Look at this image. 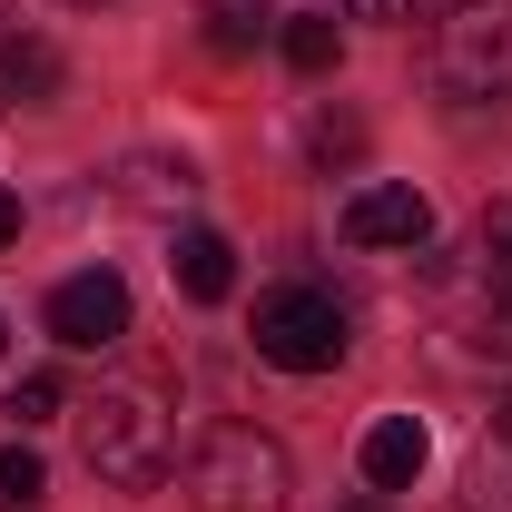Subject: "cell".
<instances>
[{
    "instance_id": "obj_2",
    "label": "cell",
    "mask_w": 512,
    "mask_h": 512,
    "mask_svg": "<svg viewBox=\"0 0 512 512\" xmlns=\"http://www.w3.org/2000/svg\"><path fill=\"white\" fill-rule=\"evenodd\" d=\"M296 493V463L276 434H256V424H207L188 444V503L197 512H286Z\"/></svg>"
},
{
    "instance_id": "obj_5",
    "label": "cell",
    "mask_w": 512,
    "mask_h": 512,
    "mask_svg": "<svg viewBox=\"0 0 512 512\" xmlns=\"http://www.w3.org/2000/svg\"><path fill=\"white\" fill-rule=\"evenodd\" d=\"M50 335H60L69 355H99V345H119L128 335V276L109 266H79L50 286Z\"/></svg>"
},
{
    "instance_id": "obj_15",
    "label": "cell",
    "mask_w": 512,
    "mask_h": 512,
    "mask_svg": "<svg viewBox=\"0 0 512 512\" xmlns=\"http://www.w3.org/2000/svg\"><path fill=\"white\" fill-rule=\"evenodd\" d=\"M60 404H69V394H60V375H20V384H10V414H20V424H50Z\"/></svg>"
},
{
    "instance_id": "obj_9",
    "label": "cell",
    "mask_w": 512,
    "mask_h": 512,
    "mask_svg": "<svg viewBox=\"0 0 512 512\" xmlns=\"http://www.w3.org/2000/svg\"><path fill=\"white\" fill-rule=\"evenodd\" d=\"M0 99L10 109H50L60 99V50L50 40H0Z\"/></svg>"
},
{
    "instance_id": "obj_17",
    "label": "cell",
    "mask_w": 512,
    "mask_h": 512,
    "mask_svg": "<svg viewBox=\"0 0 512 512\" xmlns=\"http://www.w3.org/2000/svg\"><path fill=\"white\" fill-rule=\"evenodd\" d=\"M10 237H20V197L0 188V247H10Z\"/></svg>"
},
{
    "instance_id": "obj_6",
    "label": "cell",
    "mask_w": 512,
    "mask_h": 512,
    "mask_svg": "<svg viewBox=\"0 0 512 512\" xmlns=\"http://www.w3.org/2000/svg\"><path fill=\"white\" fill-rule=\"evenodd\" d=\"M335 227H345V247H424L434 237V197L424 188H355Z\"/></svg>"
},
{
    "instance_id": "obj_12",
    "label": "cell",
    "mask_w": 512,
    "mask_h": 512,
    "mask_svg": "<svg viewBox=\"0 0 512 512\" xmlns=\"http://www.w3.org/2000/svg\"><path fill=\"white\" fill-rule=\"evenodd\" d=\"M40 493H50L40 453H30V444H10V453H0V512H40Z\"/></svg>"
},
{
    "instance_id": "obj_14",
    "label": "cell",
    "mask_w": 512,
    "mask_h": 512,
    "mask_svg": "<svg viewBox=\"0 0 512 512\" xmlns=\"http://www.w3.org/2000/svg\"><path fill=\"white\" fill-rule=\"evenodd\" d=\"M256 30H266V10H247V0L207 10V40H217V50H256Z\"/></svg>"
},
{
    "instance_id": "obj_1",
    "label": "cell",
    "mask_w": 512,
    "mask_h": 512,
    "mask_svg": "<svg viewBox=\"0 0 512 512\" xmlns=\"http://www.w3.org/2000/svg\"><path fill=\"white\" fill-rule=\"evenodd\" d=\"M79 453H89L99 483L148 493V483L178 473V424H168V404H158L148 384H99V394L79 404Z\"/></svg>"
},
{
    "instance_id": "obj_13",
    "label": "cell",
    "mask_w": 512,
    "mask_h": 512,
    "mask_svg": "<svg viewBox=\"0 0 512 512\" xmlns=\"http://www.w3.org/2000/svg\"><path fill=\"white\" fill-rule=\"evenodd\" d=\"M128 197H148V207L178 197V207H188V197H197V168H188V158H178V168H168V158H138V168H128Z\"/></svg>"
},
{
    "instance_id": "obj_19",
    "label": "cell",
    "mask_w": 512,
    "mask_h": 512,
    "mask_svg": "<svg viewBox=\"0 0 512 512\" xmlns=\"http://www.w3.org/2000/svg\"><path fill=\"white\" fill-rule=\"evenodd\" d=\"M79 10H89V0H79Z\"/></svg>"
},
{
    "instance_id": "obj_18",
    "label": "cell",
    "mask_w": 512,
    "mask_h": 512,
    "mask_svg": "<svg viewBox=\"0 0 512 512\" xmlns=\"http://www.w3.org/2000/svg\"><path fill=\"white\" fill-rule=\"evenodd\" d=\"M0 335H10V325H0Z\"/></svg>"
},
{
    "instance_id": "obj_10",
    "label": "cell",
    "mask_w": 512,
    "mask_h": 512,
    "mask_svg": "<svg viewBox=\"0 0 512 512\" xmlns=\"http://www.w3.org/2000/svg\"><path fill=\"white\" fill-rule=\"evenodd\" d=\"M335 60H345V30H335L325 10H286V69H296V79H325Z\"/></svg>"
},
{
    "instance_id": "obj_11",
    "label": "cell",
    "mask_w": 512,
    "mask_h": 512,
    "mask_svg": "<svg viewBox=\"0 0 512 512\" xmlns=\"http://www.w3.org/2000/svg\"><path fill=\"white\" fill-rule=\"evenodd\" d=\"M473 256H483V286H493V306H512V197H493V207H483Z\"/></svg>"
},
{
    "instance_id": "obj_4",
    "label": "cell",
    "mask_w": 512,
    "mask_h": 512,
    "mask_svg": "<svg viewBox=\"0 0 512 512\" xmlns=\"http://www.w3.org/2000/svg\"><path fill=\"white\" fill-rule=\"evenodd\" d=\"M434 79L453 99H512V0H453L434 30Z\"/></svg>"
},
{
    "instance_id": "obj_8",
    "label": "cell",
    "mask_w": 512,
    "mask_h": 512,
    "mask_svg": "<svg viewBox=\"0 0 512 512\" xmlns=\"http://www.w3.org/2000/svg\"><path fill=\"white\" fill-rule=\"evenodd\" d=\"M168 276H178L188 306H227V296H237V247H227L217 227H188L178 256H168Z\"/></svg>"
},
{
    "instance_id": "obj_7",
    "label": "cell",
    "mask_w": 512,
    "mask_h": 512,
    "mask_svg": "<svg viewBox=\"0 0 512 512\" xmlns=\"http://www.w3.org/2000/svg\"><path fill=\"white\" fill-rule=\"evenodd\" d=\"M355 463H365V483H375V493H414V483H424V463H434V434H424L414 414H384Z\"/></svg>"
},
{
    "instance_id": "obj_16",
    "label": "cell",
    "mask_w": 512,
    "mask_h": 512,
    "mask_svg": "<svg viewBox=\"0 0 512 512\" xmlns=\"http://www.w3.org/2000/svg\"><path fill=\"white\" fill-rule=\"evenodd\" d=\"M355 20H444L453 0H345Z\"/></svg>"
},
{
    "instance_id": "obj_3",
    "label": "cell",
    "mask_w": 512,
    "mask_h": 512,
    "mask_svg": "<svg viewBox=\"0 0 512 512\" xmlns=\"http://www.w3.org/2000/svg\"><path fill=\"white\" fill-rule=\"evenodd\" d=\"M247 335H256V355H266L276 375H325V365H345V345H355V325H345V306H335L325 286H266Z\"/></svg>"
}]
</instances>
